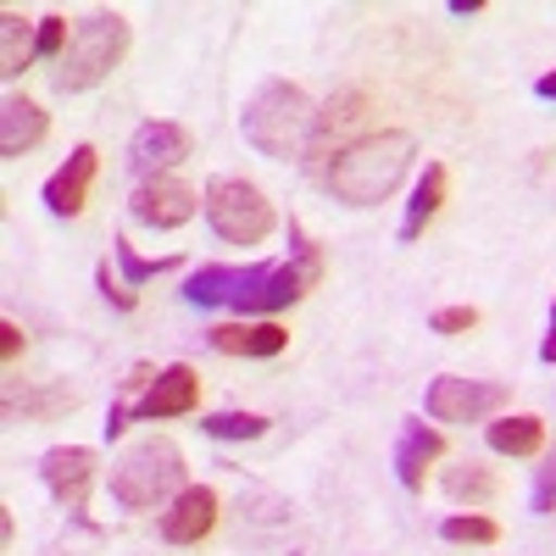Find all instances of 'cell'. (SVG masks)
I'll return each mask as SVG.
<instances>
[{
  "instance_id": "obj_11",
  "label": "cell",
  "mask_w": 556,
  "mask_h": 556,
  "mask_svg": "<svg viewBox=\"0 0 556 556\" xmlns=\"http://www.w3.org/2000/svg\"><path fill=\"white\" fill-rule=\"evenodd\" d=\"M128 212H134V223H146V228H184L201 212V195L190 190V184H178V178H151V184L134 190Z\"/></svg>"
},
{
  "instance_id": "obj_33",
  "label": "cell",
  "mask_w": 556,
  "mask_h": 556,
  "mask_svg": "<svg viewBox=\"0 0 556 556\" xmlns=\"http://www.w3.org/2000/svg\"><path fill=\"white\" fill-rule=\"evenodd\" d=\"M451 12L456 17H473V12H484V0H451Z\"/></svg>"
},
{
  "instance_id": "obj_23",
  "label": "cell",
  "mask_w": 556,
  "mask_h": 556,
  "mask_svg": "<svg viewBox=\"0 0 556 556\" xmlns=\"http://www.w3.org/2000/svg\"><path fill=\"white\" fill-rule=\"evenodd\" d=\"M228 285H235V267L212 262V267L190 273V285H184V301H190V306H228Z\"/></svg>"
},
{
  "instance_id": "obj_12",
  "label": "cell",
  "mask_w": 556,
  "mask_h": 556,
  "mask_svg": "<svg viewBox=\"0 0 556 556\" xmlns=\"http://www.w3.org/2000/svg\"><path fill=\"white\" fill-rule=\"evenodd\" d=\"M212 529H217V490H212V484L178 490L173 506L162 513V540H167V545H201Z\"/></svg>"
},
{
  "instance_id": "obj_9",
  "label": "cell",
  "mask_w": 556,
  "mask_h": 556,
  "mask_svg": "<svg viewBox=\"0 0 556 556\" xmlns=\"http://www.w3.org/2000/svg\"><path fill=\"white\" fill-rule=\"evenodd\" d=\"M195 406H201V374L190 362H173V367L156 374V384L128 406V417H134V424H167V417H190Z\"/></svg>"
},
{
  "instance_id": "obj_7",
  "label": "cell",
  "mask_w": 556,
  "mask_h": 556,
  "mask_svg": "<svg viewBox=\"0 0 556 556\" xmlns=\"http://www.w3.org/2000/svg\"><path fill=\"white\" fill-rule=\"evenodd\" d=\"M506 401H513L506 384H495V379H456V374L434 379L429 395H424L434 424H490Z\"/></svg>"
},
{
  "instance_id": "obj_18",
  "label": "cell",
  "mask_w": 556,
  "mask_h": 556,
  "mask_svg": "<svg viewBox=\"0 0 556 556\" xmlns=\"http://www.w3.org/2000/svg\"><path fill=\"white\" fill-rule=\"evenodd\" d=\"M367 117V96L362 89H345V96H334L329 106L317 112V123H312V146H306V156L317 162V156H329V146L351 128V123H362Z\"/></svg>"
},
{
  "instance_id": "obj_30",
  "label": "cell",
  "mask_w": 556,
  "mask_h": 556,
  "mask_svg": "<svg viewBox=\"0 0 556 556\" xmlns=\"http://www.w3.org/2000/svg\"><path fill=\"white\" fill-rule=\"evenodd\" d=\"M96 285H101V295H106L117 312H134V301H139V295H134L128 285H112V267H101V273H96Z\"/></svg>"
},
{
  "instance_id": "obj_3",
  "label": "cell",
  "mask_w": 556,
  "mask_h": 556,
  "mask_svg": "<svg viewBox=\"0 0 556 556\" xmlns=\"http://www.w3.org/2000/svg\"><path fill=\"white\" fill-rule=\"evenodd\" d=\"M312 123H317V106L306 101L301 84H285V78L262 84L256 96L245 101V112H240L245 146H251L256 156H273V162L301 156V151L312 146Z\"/></svg>"
},
{
  "instance_id": "obj_6",
  "label": "cell",
  "mask_w": 556,
  "mask_h": 556,
  "mask_svg": "<svg viewBox=\"0 0 556 556\" xmlns=\"http://www.w3.org/2000/svg\"><path fill=\"white\" fill-rule=\"evenodd\" d=\"M201 212L212 223V235L228 240V245H262L273 235V201L256 190L251 178H235V173H223L206 184V195H201Z\"/></svg>"
},
{
  "instance_id": "obj_27",
  "label": "cell",
  "mask_w": 556,
  "mask_h": 556,
  "mask_svg": "<svg viewBox=\"0 0 556 556\" xmlns=\"http://www.w3.org/2000/svg\"><path fill=\"white\" fill-rule=\"evenodd\" d=\"M67 45H73V34H67V17H62V12L39 17V39H34V56H39V62H62Z\"/></svg>"
},
{
  "instance_id": "obj_10",
  "label": "cell",
  "mask_w": 556,
  "mask_h": 556,
  "mask_svg": "<svg viewBox=\"0 0 556 556\" xmlns=\"http://www.w3.org/2000/svg\"><path fill=\"white\" fill-rule=\"evenodd\" d=\"M96 468H101V456L89 445H51L39 456V479H45V490L56 495V506H67V513H84L89 484H96Z\"/></svg>"
},
{
  "instance_id": "obj_26",
  "label": "cell",
  "mask_w": 556,
  "mask_h": 556,
  "mask_svg": "<svg viewBox=\"0 0 556 556\" xmlns=\"http://www.w3.org/2000/svg\"><path fill=\"white\" fill-rule=\"evenodd\" d=\"M201 429L212 440H256V434H267V417H256V412H212V417H201Z\"/></svg>"
},
{
  "instance_id": "obj_19",
  "label": "cell",
  "mask_w": 556,
  "mask_h": 556,
  "mask_svg": "<svg viewBox=\"0 0 556 556\" xmlns=\"http://www.w3.org/2000/svg\"><path fill=\"white\" fill-rule=\"evenodd\" d=\"M484 440H490V451H495V456H534V451L545 445V424H540L534 412L495 417V424L484 429Z\"/></svg>"
},
{
  "instance_id": "obj_29",
  "label": "cell",
  "mask_w": 556,
  "mask_h": 556,
  "mask_svg": "<svg viewBox=\"0 0 556 556\" xmlns=\"http://www.w3.org/2000/svg\"><path fill=\"white\" fill-rule=\"evenodd\" d=\"M429 329L434 334H468V329H479V306H440L429 317Z\"/></svg>"
},
{
  "instance_id": "obj_17",
  "label": "cell",
  "mask_w": 556,
  "mask_h": 556,
  "mask_svg": "<svg viewBox=\"0 0 556 556\" xmlns=\"http://www.w3.org/2000/svg\"><path fill=\"white\" fill-rule=\"evenodd\" d=\"M445 195H451V173L440 167V162H429L424 167V178L412 184V201H406V217H401V240L412 245L417 235H424V228L434 223V212L445 206Z\"/></svg>"
},
{
  "instance_id": "obj_24",
  "label": "cell",
  "mask_w": 556,
  "mask_h": 556,
  "mask_svg": "<svg viewBox=\"0 0 556 556\" xmlns=\"http://www.w3.org/2000/svg\"><path fill=\"white\" fill-rule=\"evenodd\" d=\"M440 540L445 545H495L501 540V523L484 518V513H456V518L440 523Z\"/></svg>"
},
{
  "instance_id": "obj_31",
  "label": "cell",
  "mask_w": 556,
  "mask_h": 556,
  "mask_svg": "<svg viewBox=\"0 0 556 556\" xmlns=\"http://www.w3.org/2000/svg\"><path fill=\"white\" fill-rule=\"evenodd\" d=\"M23 345H28V340H23V329H17V323H0V356H7V367L23 356Z\"/></svg>"
},
{
  "instance_id": "obj_1",
  "label": "cell",
  "mask_w": 556,
  "mask_h": 556,
  "mask_svg": "<svg viewBox=\"0 0 556 556\" xmlns=\"http://www.w3.org/2000/svg\"><path fill=\"white\" fill-rule=\"evenodd\" d=\"M412 156H417V139L406 128H379V134H362L351 146H340L323 184L345 206H379L401 190V178L412 173Z\"/></svg>"
},
{
  "instance_id": "obj_34",
  "label": "cell",
  "mask_w": 556,
  "mask_h": 556,
  "mask_svg": "<svg viewBox=\"0 0 556 556\" xmlns=\"http://www.w3.org/2000/svg\"><path fill=\"white\" fill-rule=\"evenodd\" d=\"M534 96H540V101H556V73H545V78L534 84Z\"/></svg>"
},
{
  "instance_id": "obj_22",
  "label": "cell",
  "mask_w": 556,
  "mask_h": 556,
  "mask_svg": "<svg viewBox=\"0 0 556 556\" xmlns=\"http://www.w3.org/2000/svg\"><path fill=\"white\" fill-rule=\"evenodd\" d=\"M78 406V395L67 390V384H51V390H23V395H7V417H62V412H73Z\"/></svg>"
},
{
  "instance_id": "obj_32",
  "label": "cell",
  "mask_w": 556,
  "mask_h": 556,
  "mask_svg": "<svg viewBox=\"0 0 556 556\" xmlns=\"http://www.w3.org/2000/svg\"><path fill=\"white\" fill-rule=\"evenodd\" d=\"M545 362H556V306H551V329H545V345H540Z\"/></svg>"
},
{
  "instance_id": "obj_28",
  "label": "cell",
  "mask_w": 556,
  "mask_h": 556,
  "mask_svg": "<svg viewBox=\"0 0 556 556\" xmlns=\"http://www.w3.org/2000/svg\"><path fill=\"white\" fill-rule=\"evenodd\" d=\"M529 513H534V518H551V513H556V451H545V456H540V468H534Z\"/></svg>"
},
{
  "instance_id": "obj_13",
  "label": "cell",
  "mask_w": 556,
  "mask_h": 556,
  "mask_svg": "<svg viewBox=\"0 0 556 556\" xmlns=\"http://www.w3.org/2000/svg\"><path fill=\"white\" fill-rule=\"evenodd\" d=\"M96 167H101V151L96 146H73V156L45 178V206L56 217H78L89 206V184H96Z\"/></svg>"
},
{
  "instance_id": "obj_14",
  "label": "cell",
  "mask_w": 556,
  "mask_h": 556,
  "mask_svg": "<svg viewBox=\"0 0 556 556\" xmlns=\"http://www.w3.org/2000/svg\"><path fill=\"white\" fill-rule=\"evenodd\" d=\"M445 456V434L440 429H429V424H406L401 429V440H395V479L406 484V490H424V479H429V468Z\"/></svg>"
},
{
  "instance_id": "obj_25",
  "label": "cell",
  "mask_w": 556,
  "mask_h": 556,
  "mask_svg": "<svg viewBox=\"0 0 556 556\" xmlns=\"http://www.w3.org/2000/svg\"><path fill=\"white\" fill-rule=\"evenodd\" d=\"M112 256H117V267H123V285H128V290H134V285H146V278H162V273L178 267V256H156V262H151V256H139L123 235L112 240Z\"/></svg>"
},
{
  "instance_id": "obj_20",
  "label": "cell",
  "mask_w": 556,
  "mask_h": 556,
  "mask_svg": "<svg viewBox=\"0 0 556 556\" xmlns=\"http://www.w3.org/2000/svg\"><path fill=\"white\" fill-rule=\"evenodd\" d=\"M440 490H445L451 501L484 506V501H495V495H501V473H495V468H484V462H456V468H445V473H440Z\"/></svg>"
},
{
  "instance_id": "obj_8",
  "label": "cell",
  "mask_w": 556,
  "mask_h": 556,
  "mask_svg": "<svg viewBox=\"0 0 556 556\" xmlns=\"http://www.w3.org/2000/svg\"><path fill=\"white\" fill-rule=\"evenodd\" d=\"M195 156V139H190V128L184 123H139L134 128V139H128V173L139 178V184H151V178H167V167H178V162H190Z\"/></svg>"
},
{
  "instance_id": "obj_21",
  "label": "cell",
  "mask_w": 556,
  "mask_h": 556,
  "mask_svg": "<svg viewBox=\"0 0 556 556\" xmlns=\"http://www.w3.org/2000/svg\"><path fill=\"white\" fill-rule=\"evenodd\" d=\"M34 39H39V23H28L23 12H0V73L17 78L28 62H34Z\"/></svg>"
},
{
  "instance_id": "obj_4",
  "label": "cell",
  "mask_w": 556,
  "mask_h": 556,
  "mask_svg": "<svg viewBox=\"0 0 556 556\" xmlns=\"http://www.w3.org/2000/svg\"><path fill=\"white\" fill-rule=\"evenodd\" d=\"M128 17L123 12H89L78 28H73V45H67V56L56 62L51 84H56V96H84V89H96L101 78H112L128 56Z\"/></svg>"
},
{
  "instance_id": "obj_16",
  "label": "cell",
  "mask_w": 556,
  "mask_h": 556,
  "mask_svg": "<svg viewBox=\"0 0 556 556\" xmlns=\"http://www.w3.org/2000/svg\"><path fill=\"white\" fill-rule=\"evenodd\" d=\"M45 134H51V117H45L28 96H7V106H0V156L7 162L28 156Z\"/></svg>"
},
{
  "instance_id": "obj_15",
  "label": "cell",
  "mask_w": 556,
  "mask_h": 556,
  "mask_svg": "<svg viewBox=\"0 0 556 556\" xmlns=\"http://www.w3.org/2000/svg\"><path fill=\"white\" fill-rule=\"evenodd\" d=\"M206 345L223 351V356H256V362H267V356H278L290 345V334L278 329V323H217V329H206Z\"/></svg>"
},
{
  "instance_id": "obj_5",
  "label": "cell",
  "mask_w": 556,
  "mask_h": 556,
  "mask_svg": "<svg viewBox=\"0 0 556 556\" xmlns=\"http://www.w3.org/2000/svg\"><path fill=\"white\" fill-rule=\"evenodd\" d=\"M184 473L190 468H184V451L173 440H139L112 462V501L128 506V513H151L178 490H190Z\"/></svg>"
},
{
  "instance_id": "obj_2",
  "label": "cell",
  "mask_w": 556,
  "mask_h": 556,
  "mask_svg": "<svg viewBox=\"0 0 556 556\" xmlns=\"http://www.w3.org/2000/svg\"><path fill=\"white\" fill-rule=\"evenodd\" d=\"M323 285V251L290 228V256L285 262H256V267H235V285H228V306L240 317H273L295 306L306 290Z\"/></svg>"
}]
</instances>
